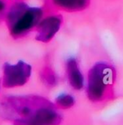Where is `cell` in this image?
<instances>
[{
  "label": "cell",
  "instance_id": "cell-1",
  "mask_svg": "<svg viewBox=\"0 0 123 125\" xmlns=\"http://www.w3.org/2000/svg\"><path fill=\"white\" fill-rule=\"evenodd\" d=\"M116 70L106 62L95 63L88 72L86 94L90 101L100 103L114 97Z\"/></svg>",
  "mask_w": 123,
  "mask_h": 125
},
{
  "label": "cell",
  "instance_id": "cell-2",
  "mask_svg": "<svg viewBox=\"0 0 123 125\" xmlns=\"http://www.w3.org/2000/svg\"><path fill=\"white\" fill-rule=\"evenodd\" d=\"M43 17V10L40 8H28L12 25L9 27L10 33L13 37L19 38L38 26Z\"/></svg>",
  "mask_w": 123,
  "mask_h": 125
},
{
  "label": "cell",
  "instance_id": "cell-3",
  "mask_svg": "<svg viewBox=\"0 0 123 125\" xmlns=\"http://www.w3.org/2000/svg\"><path fill=\"white\" fill-rule=\"evenodd\" d=\"M31 66L23 61L16 64L5 63L3 67V85L7 88L22 86L29 80Z\"/></svg>",
  "mask_w": 123,
  "mask_h": 125
},
{
  "label": "cell",
  "instance_id": "cell-4",
  "mask_svg": "<svg viewBox=\"0 0 123 125\" xmlns=\"http://www.w3.org/2000/svg\"><path fill=\"white\" fill-rule=\"evenodd\" d=\"M62 22L60 15H51L43 19L37 26L36 39L43 43L49 42L59 32Z\"/></svg>",
  "mask_w": 123,
  "mask_h": 125
},
{
  "label": "cell",
  "instance_id": "cell-5",
  "mask_svg": "<svg viewBox=\"0 0 123 125\" xmlns=\"http://www.w3.org/2000/svg\"><path fill=\"white\" fill-rule=\"evenodd\" d=\"M66 73L70 86L76 90L84 87V77L80 72L79 64L75 58H70L66 62Z\"/></svg>",
  "mask_w": 123,
  "mask_h": 125
},
{
  "label": "cell",
  "instance_id": "cell-6",
  "mask_svg": "<svg viewBox=\"0 0 123 125\" xmlns=\"http://www.w3.org/2000/svg\"><path fill=\"white\" fill-rule=\"evenodd\" d=\"M53 5L67 12H80L86 9L90 0H51Z\"/></svg>",
  "mask_w": 123,
  "mask_h": 125
},
{
  "label": "cell",
  "instance_id": "cell-7",
  "mask_svg": "<svg viewBox=\"0 0 123 125\" xmlns=\"http://www.w3.org/2000/svg\"><path fill=\"white\" fill-rule=\"evenodd\" d=\"M29 6L23 2H16L10 6L9 11L6 15V21L8 26L12 25L26 11Z\"/></svg>",
  "mask_w": 123,
  "mask_h": 125
},
{
  "label": "cell",
  "instance_id": "cell-8",
  "mask_svg": "<svg viewBox=\"0 0 123 125\" xmlns=\"http://www.w3.org/2000/svg\"><path fill=\"white\" fill-rule=\"evenodd\" d=\"M55 103L58 107L61 108H69L72 107L74 104V98L70 94H61L57 97Z\"/></svg>",
  "mask_w": 123,
  "mask_h": 125
},
{
  "label": "cell",
  "instance_id": "cell-9",
  "mask_svg": "<svg viewBox=\"0 0 123 125\" xmlns=\"http://www.w3.org/2000/svg\"><path fill=\"white\" fill-rule=\"evenodd\" d=\"M44 78L49 85H54L56 83V77L51 69L46 68L44 71Z\"/></svg>",
  "mask_w": 123,
  "mask_h": 125
},
{
  "label": "cell",
  "instance_id": "cell-10",
  "mask_svg": "<svg viewBox=\"0 0 123 125\" xmlns=\"http://www.w3.org/2000/svg\"><path fill=\"white\" fill-rule=\"evenodd\" d=\"M5 8H6V3L3 1V0H0V13H3V12L4 11Z\"/></svg>",
  "mask_w": 123,
  "mask_h": 125
}]
</instances>
